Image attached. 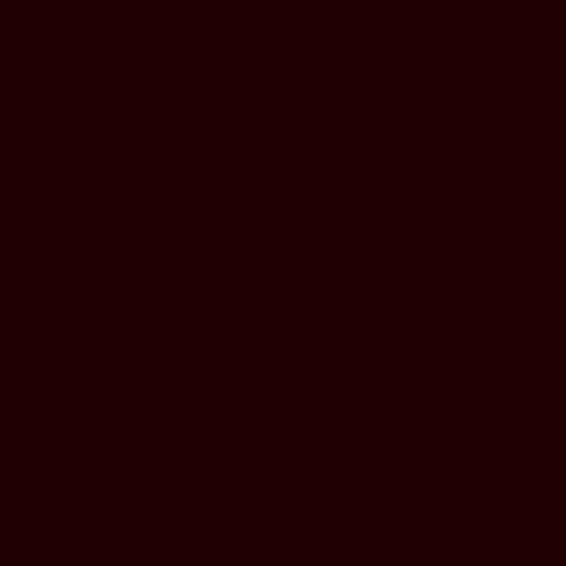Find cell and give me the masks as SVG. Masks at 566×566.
Listing matches in <instances>:
<instances>
[]
</instances>
